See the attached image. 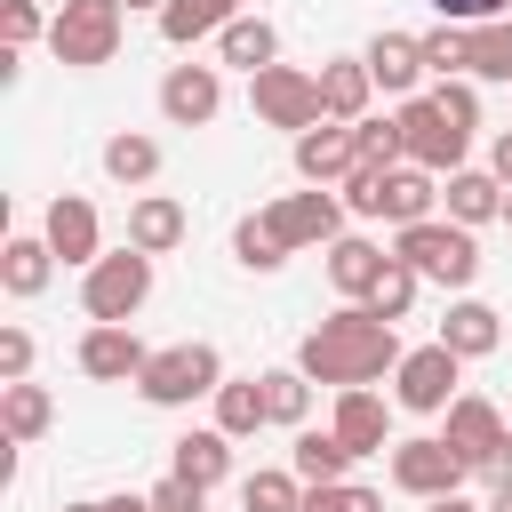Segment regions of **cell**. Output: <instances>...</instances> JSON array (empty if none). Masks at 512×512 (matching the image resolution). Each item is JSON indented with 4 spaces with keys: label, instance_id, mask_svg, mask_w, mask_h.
<instances>
[{
    "label": "cell",
    "instance_id": "7a4b0ae2",
    "mask_svg": "<svg viewBox=\"0 0 512 512\" xmlns=\"http://www.w3.org/2000/svg\"><path fill=\"white\" fill-rule=\"evenodd\" d=\"M432 200H440V184H432V168H352L344 176V208L352 216H392L400 232L408 224H432Z\"/></svg>",
    "mask_w": 512,
    "mask_h": 512
},
{
    "label": "cell",
    "instance_id": "52a82bcc",
    "mask_svg": "<svg viewBox=\"0 0 512 512\" xmlns=\"http://www.w3.org/2000/svg\"><path fill=\"white\" fill-rule=\"evenodd\" d=\"M384 472H392V488L400 496H424V504H440V496H464V480H472V464L440 440V432H416V440H392L384 448Z\"/></svg>",
    "mask_w": 512,
    "mask_h": 512
},
{
    "label": "cell",
    "instance_id": "7bdbcfd3",
    "mask_svg": "<svg viewBox=\"0 0 512 512\" xmlns=\"http://www.w3.org/2000/svg\"><path fill=\"white\" fill-rule=\"evenodd\" d=\"M144 496H152V512H200V504H208V488H192V480H176V472H160Z\"/></svg>",
    "mask_w": 512,
    "mask_h": 512
},
{
    "label": "cell",
    "instance_id": "b9f144b4",
    "mask_svg": "<svg viewBox=\"0 0 512 512\" xmlns=\"http://www.w3.org/2000/svg\"><path fill=\"white\" fill-rule=\"evenodd\" d=\"M24 376H32V328L8 320L0 328V384H24Z\"/></svg>",
    "mask_w": 512,
    "mask_h": 512
},
{
    "label": "cell",
    "instance_id": "1f68e13d",
    "mask_svg": "<svg viewBox=\"0 0 512 512\" xmlns=\"http://www.w3.org/2000/svg\"><path fill=\"white\" fill-rule=\"evenodd\" d=\"M264 416L288 424V432H304V416H312V376H304V368H264Z\"/></svg>",
    "mask_w": 512,
    "mask_h": 512
},
{
    "label": "cell",
    "instance_id": "e0dca14e",
    "mask_svg": "<svg viewBox=\"0 0 512 512\" xmlns=\"http://www.w3.org/2000/svg\"><path fill=\"white\" fill-rule=\"evenodd\" d=\"M360 64H368V80H376L384 96H416V80H424V40H416V32H376V40L360 48Z\"/></svg>",
    "mask_w": 512,
    "mask_h": 512
},
{
    "label": "cell",
    "instance_id": "277c9868",
    "mask_svg": "<svg viewBox=\"0 0 512 512\" xmlns=\"http://www.w3.org/2000/svg\"><path fill=\"white\" fill-rule=\"evenodd\" d=\"M392 256H400L416 280H432V288H456V296L480 280V240H472L464 224H440V216H432V224H408V232L392 240Z\"/></svg>",
    "mask_w": 512,
    "mask_h": 512
},
{
    "label": "cell",
    "instance_id": "e575fe53",
    "mask_svg": "<svg viewBox=\"0 0 512 512\" xmlns=\"http://www.w3.org/2000/svg\"><path fill=\"white\" fill-rule=\"evenodd\" d=\"M240 512H304V480L296 472H248L240 480Z\"/></svg>",
    "mask_w": 512,
    "mask_h": 512
},
{
    "label": "cell",
    "instance_id": "8d00e7d4",
    "mask_svg": "<svg viewBox=\"0 0 512 512\" xmlns=\"http://www.w3.org/2000/svg\"><path fill=\"white\" fill-rule=\"evenodd\" d=\"M416 40H424V72L464 80V48H472V32H464V24H432V32H416Z\"/></svg>",
    "mask_w": 512,
    "mask_h": 512
},
{
    "label": "cell",
    "instance_id": "9c48e42d",
    "mask_svg": "<svg viewBox=\"0 0 512 512\" xmlns=\"http://www.w3.org/2000/svg\"><path fill=\"white\" fill-rule=\"evenodd\" d=\"M248 112H256L264 128H288V136L320 128V72H296V64L256 72V80H248Z\"/></svg>",
    "mask_w": 512,
    "mask_h": 512
},
{
    "label": "cell",
    "instance_id": "7dc6e473",
    "mask_svg": "<svg viewBox=\"0 0 512 512\" xmlns=\"http://www.w3.org/2000/svg\"><path fill=\"white\" fill-rule=\"evenodd\" d=\"M104 512H152V496H104Z\"/></svg>",
    "mask_w": 512,
    "mask_h": 512
},
{
    "label": "cell",
    "instance_id": "9a60e30c",
    "mask_svg": "<svg viewBox=\"0 0 512 512\" xmlns=\"http://www.w3.org/2000/svg\"><path fill=\"white\" fill-rule=\"evenodd\" d=\"M352 168H360V136H352L344 120H320V128L296 136V176H304V184H344Z\"/></svg>",
    "mask_w": 512,
    "mask_h": 512
},
{
    "label": "cell",
    "instance_id": "7402d4cb",
    "mask_svg": "<svg viewBox=\"0 0 512 512\" xmlns=\"http://www.w3.org/2000/svg\"><path fill=\"white\" fill-rule=\"evenodd\" d=\"M48 280H56V248L40 232H8L0 240V288L8 296H40Z\"/></svg>",
    "mask_w": 512,
    "mask_h": 512
},
{
    "label": "cell",
    "instance_id": "603a6c76",
    "mask_svg": "<svg viewBox=\"0 0 512 512\" xmlns=\"http://www.w3.org/2000/svg\"><path fill=\"white\" fill-rule=\"evenodd\" d=\"M352 456H384L392 440H384V400L368 392V384H352V392H336V424H328Z\"/></svg>",
    "mask_w": 512,
    "mask_h": 512
},
{
    "label": "cell",
    "instance_id": "2e32d148",
    "mask_svg": "<svg viewBox=\"0 0 512 512\" xmlns=\"http://www.w3.org/2000/svg\"><path fill=\"white\" fill-rule=\"evenodd\" d=\"M440 440H448V448H456V456H464L472 472H488V456H496V448H504L512 432H504V416H496V400H480V392H464V400L448 408V432H440Z\"/></svg>",
    "mask_w": 512,
    "mask_h": 512
},
{
    "label": "cell",
    "instance_id": "d6986e66",
    "mask_svg": "<svg viewBox=\"0 0 512 512\" xmlns=\"http://www.w3.org/2000/svg\"><path fill=\"white\" fill-rule=\"evenodd\" d=\"M440 344H448L456 360H488V352L504 344V312H496V304H480V296H456V304H448V320H440Z\"/></svg>",
    "mask_w": 512,
    "mask_h": 512
},
{
    "label": "cell",
    "instance_id": "f5cc1de1",
    "mask_svg": "<svg viewBox=\"0 0 512 512\" xmlns=\"http://www.w3.org/2000/svg\"><path fill=\"white\" fill-rule=\"evenodd\" d=\"M504 224H512V192H504Z\"/></svg>",
    "mask_w": 512,
    "mask_h": 512
},
{
    "label": "cell",
    "instance_id": "4dcf8cb0",
    "mask_svg": "<svg viewBox=\"0 0 512 512\" xmlns=\"http://www.w3.org/2000/svg\"><path fill=\"white\" fill-rule=\"evenodd\" d=\"M104 176H112V184H128V192H136V184H152V176H160V144H152V136H136V128H120V136L104 144Z\"/></svg>",
    "mask_w": 512,
    "mask_h": 512
},
{
    "label": "cell",
    "instance_id": "60d3db41",
    "mask_svg": "<svg viewBox=\"0 0 512 512\" xmlns=\"http://www.w3.org/2000/svg\"><path fill=\"white\" fill-rule=\"evenodd\" d=\"M432 104H440V112H448L464 136L480 128V88H472V80H440V88H432Z\"/></svg>",
    "mask_w": 512,
    "mask_h": 512
},
{
    "label": "cell",
    "instance_id": "6da1fadb",
    "mask_svg": "<svg viewBox=\"0 0 512 512\" xmlns=\"http://www.w3.org/2000/svg\"><path fill=\"white\" fill-rule=\"evenodd\" d=\"M400 328L392 320H376L368 304H344V312H328L304 344H296V368L312 376V384H336V392H352V384H376L384 368H400Z\"/></svg>",
    "mask_w": 512,
    "mask_h": 512
},
{
    "label": "cell",
    "instance_id": "f6af8a7d",
    "mask_svg": "<svg viewBox=\"0 0 512 512\" xmlns=\"http://www.w3.org/2000/svg\"><path fill=\"white\" fill-rule=\"evenodd\" d=\"M488 176H496V184H504V192H512V128H504V136H496V144H488Z\"/></svg>",
    "mask_w": 512,
    "mask_h": 512
},
{
    "label": "cell",
    "instance_id": "7c38bea8",
    "mask_svg": "<svg viewBox=\"0 0 512 512\" xmlns=\"http://www.w3.org/2000/svg\"><path fill=\"white\" fill-rule=\"evenodd\" d=\"M40 240L56 248V264H96L104 256V216H96V200H80V192H56L48 200V216H40Z\"/></svg>",
    "mask_w": 512,
    "mask_h": 512
},
{
    "label": "cell",
    "instance_id": "681fc988",
    "mask_svg": "<svg viewBox=\"0 0 512 512\" xmlns=\"http://www.w3.org/2000/svg\"><path fill=\"white\" fill-rule=\"evenodd\" d=\"M64 512H104V496H80V504H64Z\"/></svg>",
    "mask_w": 512,
    "mask_h": 512
},
{
    "label": "cell",
    "instance_id": "ffe728a7",
    "mask_svg": "<svg viewBox=\"0 0 512 512\" xmlns=\"http://www.w3.org/2000/svg\"><path fill=\"white\" fill-rule=\"evenodd\" d=\"M384 248L376 240H360V232H344V240H328V288L336 296H352V304H368V288L384 280Z\"/></svg>",
    "mask_w": 512,
    "mask_h": 512
},
{
    "label": "cell",
    "instance_id": "d4e9b609",
    "mask_svg": "<svg viewBox=\"0 0 512 512\" xmlns=\"http://www.w3.org/2000/svg\"><path fill=\"white\" fill-rule=\"evenodd\" d=\"M224 24H240V0H168V8H160V40H168V48L224 40Z\"/></svg>",
    "mask_w": 512,
    "mask_h": 512
},
{
    "label": "cell",
    "instance_id": "4fadbf2b",
    "mask_svg": "<svg viewBox=\"0 0 512 512\" xmlns=\"http://www.w3.org/2000/svg\"><path fill=\"white\" fill-rule=\"evenodd\" d=\"M224 112V72L216 64H168L160 80V120L168 128H208Z\"/></svg>",
    "mask_w": 512,
    "mask_h": 512
},
{
    "label": "cell",
    "instance_id": "f546056e",
    "mask_svg": "<svg viewBox=\"0 0 512 512\" xmlns=\"http://www.w3.org/2000/svg\"><path fill=\"white\" fill-rule=\"evenodd\" d=\"M216 56H224V64H240V72L256 80V72H272V64H280V32H272L264 16H240V24H224Z\"/></svg>",
    "mask_w": 512,
    "mask_h": 512
},
{
    "label": "cell",
    "instance_id": "c3c4849f",
    "mask_svg": "<svg viewBox=\"0 0 512 512\" xmlns=\"http://www.w3.org/2000/svg\"><path fill=\"white\" fill-rule=\"evenodd\" d=\"M432 512H488V504H464V496H440Z\"/></svg>",
    "mask_w": 512,
    "mask_h": 512
},
{
    "label": "cell",
    "instance_id": "30bf717a",
    "mask_svg": "<svg viewBox=\"0 0 512 512\" xmlns=\"http://www.w3.org/2000/svg\"><path fill=\"white\" fill-rule=\"evenodd\" d=\"M392 120H400V152H408V168H432V176H456V168H464V144H472V136H464L432 96H408Z\"/></svg>",
    "mask_w": 512,
    "mask_h": 512
},
{
    "label": "cell",
    "instance_id": "816d5d0a",
    "mask_svg": "<svg viewBox=\"0 0 512 512\" xmlns=\"http://www.w3.org/2000/svg\"><path fill=\"white\" fill-rule=\"evenodd\" d=\"M120 8H152V16H160V8H168V0H120Z\"/></svg>",
    "mask_w": 512,
    "mask_h": 512
},
{
    "label": "cell",
    "instance_id": "cb8c5ba5",
    "mask_svg": "<svg viewBox=\"0 0 512 512\" xmlns=\"http://www.w3.org/2000/svg\"><path fill=\"white\" fill-rule=\"evenodd\" d=\"M168 472H176V480H192V488H224V480H232V440H224L216 424H200V432H184V440H176Z\"/></svg>",
    "mask_w": 512,
    "mask_h": 512
},
{
    "label": "cell",
    "instance_id": "ee69618b",
    "mask_svg": "<svg viewBox=\"0 0 512 512\" xmlns=\"http://www.w3.org/2000/svg\"><path fill=\"white\" fill-rule=\"evenodd\" d=\"M432 8H440V24H464V32H472V24L512 16V0H432Z\"/></svg>",
    "mask_w": 512,
    "mask_h": 512
},
{
    "label": "cell",
    "instance_id": "5b68a950",
    "mask_svg": "<svg viewBox=\"0 0 512 512\" xmlns=\"http://www.w3.org/2000/svg\"><path fill=\"white\" fill-rule=\"evenodd\" d=\"M144 304H152V256H144V248H104V256L88 264V280H80V312L128 328Z\"/></svg>",
    "mask_w": 512,
    "mask_h": 512
},
{
    "label": "cell",
    "instance_id": "d590c367",
    "mask_svg": "<svg viewBox=\"0 0 512 512\" xmlns=\"http://www.w3.org/2000/svg\"><path fill=\"white\" fill-rule=\"evenodd\" d=\"M416 288H424V280H416V272H408V264H400V256H392V264H384V280H376V288H368V312H376V320H392V328H400V320H408V312H416Z\"/></svg>",
    "mask_w": 512,
    "mask_h": 512
},
{
    "label": "cell",
    "instance_id": "f907efd6",
    "mask_svg": "<svg viewBox=\"0 0 512 512\" xmlns=\"http://www.w3.org/2000/svg\"><path fill=\"white\" fill-rule=\"evenodd\" d=\"M488 512H512V488H496V496H488Z\"/></svg>",
    "mask_w": 512,
    "mask_h": 512
},
{
    "label": "cell",
    "instance_id": "44dd1931",
    "mask_svg": "<svg viewBox=\"0 0 512 512\" xmlns=\"http://www.w3.org/2000/svg\"><path fill=\"white\" fill-rule=\"evenodd\" d=\"M176 240H184V200H168V192H136V200H128V248L168 256Z\"/></svg>",
    "mask_w": 512,
    "mask_h": 512
},
{
    "label": "cell",
    "instance_id": "bcb514c9",
    "mask_svg": "<svg viewBox=\"0 0 512 512\" xmlns=\"http://www.w3.org/2000/svg\"><path fill=\"white\" fill-rule=\"evenodd\" d=\"M480 480H488V488H512V440L488 456V472H480Z\"/></svg>",
    "mask_w": 512,
    "mask_h": 512
},
{
    "label": "cell",
    "instance_id": "f35d334b",
    "mask_svg": "<svg viewBox=\"0 0 512 512\" xmlns=\"http://www.w3.org/2000/svg\"><path fill=\"white\" fill-rule=\"evenodd\" d=\"M304 512H384V496L360 480H328V488H304Z\"/></svg>",
    "mask_w": 512,
    "mask_h": 512
},
{
    "label": "cell",
    "instance_id": "4316f807",
    "mask_svg": "<svg viewBox=\"0 0 512 512\" xmlns=\"http://www.w3.org/2000/svg\"><path fill=\"white\" fill-rule=\"evenodd\" d=\"M272 416H264V376H224L216 384V432L224 440H256Z\"/></svg>",
    "mask_w": 512,
    "mask_h": 512
},
{
    "label": "cell",
    "instance_id": "5bb4252c",
    "mask_svg": "<svg viewBox=\"0 0 512 512\" xmlns=\"http://www.w3.org/2000/svg\"><path fill=\"white\" fill-rule=\"evenodd\" d=\"M72 360H80V376H88V384H136L152 352H144V336H136V328L88 320V336H80V352H72Z\"/></svg>",
    "mask_w": 512,
    "mask_h": 512
},
{
    "label": "cell",
    "instance_id": "8992f818",
    "mask_svg": "<svg viewBox=\"0 0 512 512\" xmlns=\"http://www.w3.org/2000/svg\"><path fill=\"white\" fill-rule=\"evenodd\" d=\"M120 0H64L56 8V24H48V56L64 64V72H96V64H112L120 56Z\"/></svg>",
    "mask_w": 512,
    "mask_h": 512
},
{
    "label": "cell",
    "instance_id": "484cf974",
    "mask_svg": "<svg viewBox=\"0 0 512 512\" xmlns=\"http://www.w3.org/2000/svg\"><path fill=\"white\" fill-rule=\"evenodd\" d=\"M440 200H448V224H464V232H480V224L504 216V184H496L488 168H456Z\"/></svg>",
    "mask_w": 512,
    "mask_h": 512
},
{
    "label": "cell",
    "instance_id": "836d02e7",
    "mask_svg": "<svg viewBox=\"0 0 512 512\" xmlns=\"http://www.w3.org/2000/svg\"><path fill=\"white\" fill-rule=\"evenodd\" d=\"M232 264H240V272H280V264H288V240H280L264 216H240V224H232Z\"/></svg>",
    "mask_w": 512,
    "mask_h": 512
},
{
    "label": "cell",
    "instance_id": "d6a6232c",
    "mask_svg": "<svg viewBox=\"0 0 512 512\" xmlns=\"http://www.w3.org/2000/svg\"><path fill=\"white\" fill-rule=\"evenodd\" d=\"M464 80H512V16H496V24H472Z\"/></svg>",
    "mask_w": 512,
    "mask_h": 512
},
{
    "label": "cell",
    "instance_id": "8fae6325",
    "mask_svg": "<svg viewBox=\"0 0 512 512\" xmlns=\"http://www.w3.org/2000/svg\"><path fill=\"white\" fill-rule=\"evenodd\" d=\"M264 224L288 240V256H296V248H328V240H344V200H336L328 184H312V192H280V200L264 208Z\"/></svg>",
    "mask_w": 512,
    "mask_h": 512
},
{
    "label": "cell",
    "instance_id": "74e56055",
    "mask_svg": "<svg viewBox=\"0 0 512 512\" xmlns=\"http://www.w3.org/2000/svg\"><path fill=\"white\" fill-rule=\"evenodd\" d=\"M48 8L40 0H0V48H32V40H48Z\"/></svg>",
    "mask_w": 512,
    "mask_h": 512
},
{
    "label": "cell",
    "instance_id": "ba28073f",
    "mask_svg": "<svg viewBox=\"0 0 512 512\" xmlns=\"http://www.w3.org/2000/svg\"><path fill=\"white\" fill-rule=\"evenodd\" d=\"M456 376H464V360L432 336V344H416V352H400V368H392V400L408 408V416H448L464 392H456Z\"/></svg>",
    "mask_w": 512,
    "mask_h": 512
},
{
    "label": "cell",
    "instance_id": "83f0119b",
    "mask_svg": "<svg viewBox=\"0 0 512 512\" xmlns=\"http://www.w3.org/2000/svg\"><path fill=\"white\" fill-rule=\"evenodd\" d=\"M352 464H360V456H352L336 432H312V424H304V432H296V448H288V472H296L304 488H328V480H344Z\"/></svg>",
    "mask_w": 512,
    "mask_h": 512
},
{
    "label": "cell",
    "instance_id": "ab89813d",
    "mask_svg": "<svg viewBox=\"0 0 512 512\" xmlns=\"http://www.w3.org/2000/svg\"><path fill=\"white\" fill-rule=\"evenodd\" d=\"M352 136H360V168H400L408 160L400 152V120H360Z\"/></svg>",
    "mask_w": 512,
    "mask_h": 512
},
{
    "label": "cell",
    "instance_id": "f1b7e54d",
    "mask_svg": "<svg viewBox=\"0 0 512 512\" xmlns=\"http://www.w3.org/2000/svg\"><path fill=\"white\" fill-rule=\"evenodd\" d=\"M48 424H56V400H48V384H32V376H24V384H0V432H8L16 448H24V440H40Z\"/></svg>",
    "mask_w": 512,
    "mask_h": 512
},
{
    "label": "cell",
    "instance_id": "ac0fdd59",
    "mask_svg": "<svg viewBox=\"0 0 512 512\" xmlns=\"http://www.w3.org/2000/svg\"><path fill=\"white\" fill-rule=\"evenodd\" d=\"M368 96H376V80H368L360 56H328V64H320V120L360 128V120H368Z\"/></svg>",
    "mask_w": 512,
    "mask_h": 512
},
{
    "label": "cell",
    "instance_id": "3957f363",
    "mask_svg": "<svg viewBox=\"0 0 512 512\" xmlns=\"http://www.w3.org/2000/svg\"><path fill=\"white\" fill-rule=\"evenodd\" d=\"M216 384H224V352H216V344H200V336L160 344V352L144 360V376H136V392H144L152 408H192V400H216Z\"/></svg>",
    "mask_w": 512,
    "mask_h": 512
}]
</instances>
